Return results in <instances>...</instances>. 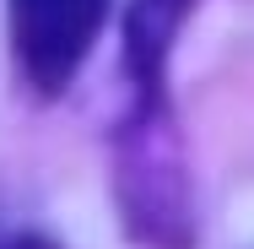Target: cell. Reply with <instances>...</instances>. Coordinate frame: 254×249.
Listing matches in <instances>:
<instances>
[{
    "label": "cell",
    "instance_id": "7a4b0ae2",
    "mask_svg": "<svg viewBox=\"0 0 254 249\" xmlns=\"http://www.w3.org/2000/svg\"><path fill=\"white\" fill-rule=\"evenodd\" d=\"M179 16H184V0H141L135 5V16H130V65H135L141 87L157 82V65L168 54V38H173Z\"/></svg>",
    "mask_w": 254,
    "mask_h": 249
},
{
    "label": "cell",
    "instance_id": "6da1fadb",
    "mask_svg": "<svg viewBox=\"0 0 254 249\" xmlns=\"http://www.w3.org/2000/svg\"><path fill=\"white\" fill-rule=\"evenodd\" d=\"M108 0H11V49L38 92H60L98 38Z\"/></svg>",
    "mask_w": 254,
    "mask_h": 249
},
{
    "label": "cell",
    "instance_id": "3957f363",
    "mask_svg": "<svg viewBox=\"0 0 254 249\" xmlns=\"http://www.w3.org/2000/svg\"><path fill=\"white\" fill-rule=\"evenodd\" d=\"M0 249H60V244L38 239V233H22V239H11V244H0Z\"/></svg>",
    "mask_w": 254,
    "mask_h": 249
}]
</instances>
